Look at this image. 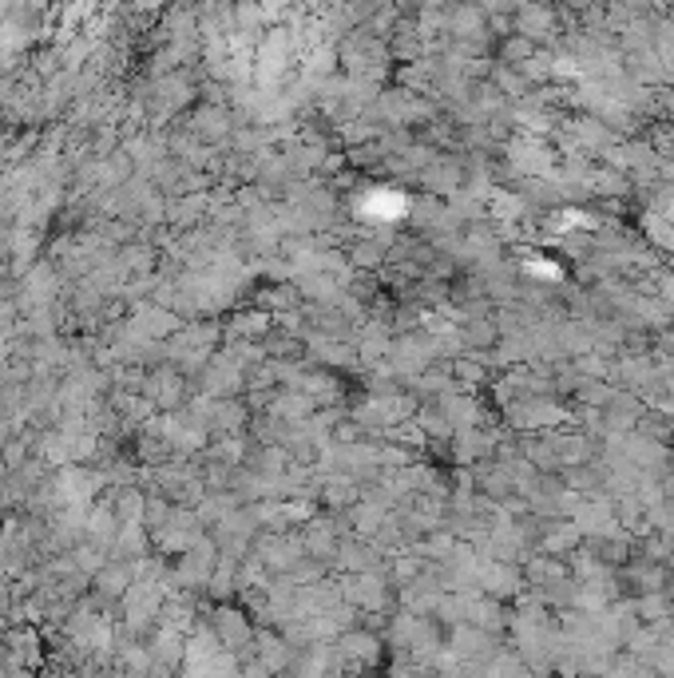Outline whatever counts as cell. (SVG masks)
I'll return each mask as SVG.
<instances>
[{
	"instance_id": "1",
	"label": "cell",
	"mask_w": 674,
	"mask_h": 678,
	"mask_svg": "<svg viewBox=\"0 0 674 678\" xmlns=\"http://www.w3.org/2000/svg\"><path fill=\"white\" fill-rule=\"evenodd\" d=\"M211 631H215V639L223 643L226 651H238V647L250 639V623H246V615L234 611V607H219V611L211 615Z\"/></svg>"
},
{
	"instance_id": "2",
	"label": "cell",
	"mask_w": 674,
	"mask_h": 678,
	"mask_svg": "<svg viewBox=\"0 0 674 678\" xmlns=\"http://www.w3.org/2000/svg\"><path fill=\"white\" fill-rule=\"evenodd\" d=\"M96 591L104 595V599H123L127 591H131V571L127 567H104L100 575H96Z\"/></svg>"
},
{
	"instance_id": "3",
	"label": "cell",
	"mask_w": 674,
	"mask_h": 678,
	"mask_svg": "<svg viewBox=\"0 0 674 678\" xmlns=\"http://www.w3.org/2000/svg\"><path fill=\"white\" fill-rule=\"evenodd\" d=\"M258 651H262V667H266V671H282L286 647H282L274 635H262V639H258Z\"/></svg>"
}]
</instances>
